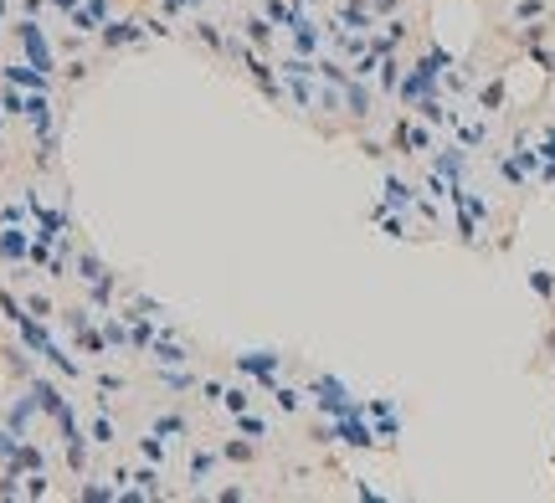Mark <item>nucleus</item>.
Segmentation results:
<instances>
[{"mask_svg":"<svg viewBox=\"0 0 555 503\" xmlns=\"http://www.w3.org/2000/svg\"><path fill=\"white\" fill-rule=\"evenodd\" d=\"M227 406L232 411H247V390H227Z\"/></svg>","mask_w":555,"mask_h":503,"instance_id":"obj_1","label":"nucleus"}]
</instances>
